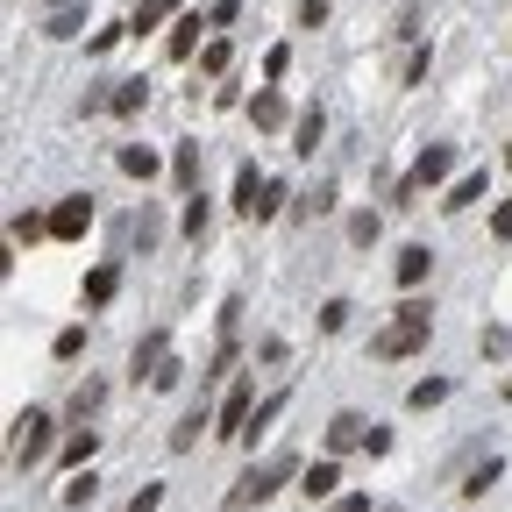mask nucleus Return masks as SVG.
<instances>
[{
    "label": "nucleus",
    "instance_id": "19",
    "mask_svg": "<svg viewBox=\"0 0 512 512\" xmlns=\"http://www.w3.org/2000/svg\"><path fill=\"white\" fill-rule=\"evenodd\" d=\"M441 399H448V377H420L413 392H406V406H413V413H427V406H441Z\"/></svg>",
    "mask_w": 512,
    "mask_h": 512
},
{
    "label": "nucleus",
    "instance_id": "8",
    "mask_svg": "<svg viewBox=\"0 0 512 512\" xmlns=\"http://www.w3.org/2000/svg\"><path fill=\"white\" fill-rule=\"evenodd\" d=\"M370 441V420L363 413H335L328 420V448H335V456H342V448H363Z\"/></svg>",
    "mask_w": 512,
    "mask_h": 512
},
{
    "label": "nucleus",
    "instance_id": "22",
    "mask_svg": "<svg viewBox=\"0 0 512 512\" xmlns=\"http://www.w3.org/2000/svg\"><path fill=\"white\" fill-rule=\"evenodd\" d=\"M498 470H505V463H498V456H484V463H477V470L463 477V498H484V491L498 484Z\"/></svg>",
    "mask_w": 512,
    "mask_h": 512
},
{
    "label": "nucleus",
    "instance_id": "2",
    "mask_svg": "<svg viewBox=\"0 0 512 512\" xmlns=\"http://www.w3.org/2000/svg\"><path fill=\"white\" fill-rule=\"evenodd\" d=\"M427 335H434V313H427V299H406V306L392 313V328H384L370 349H377V356H413V349H427Z\"/></svg>",
    "mask_w": 512,
    "mask_h": 512
},
{
    "label": "nucleus",
    "instance_id": "9",
    "mask_svg": "<svg viewBox=\"0 0 512 512\" xmlns=\"http://www.w3.org/2000/svg\"><path fill=\"white\" fill-rule=\"evenodd\" d=\"M200 29H214V22L178 15V22H171V36H164V50H171V57H192V50H200Z\"/></svg>",
    "mask_w": 512,
    "mask_h": 512
},
{
    "label": "nucleus",
    "instance_id": "13",
    "mask_svg": "<svg viewBox=\"0 0 512 512\" xmlns=\"http://www.w3.org/2000/svg\"><path fill=\"white\" fill-rule=\"evenodd\" d=\"M320 128H328V114H320V107H306V114L292 121V150H299V157H313V143H320Z\"/></svg>",
    "mask_w": 512,
    "mask_h": 512
},
{
    "label": "nucleus",
    "instance_id": "4",
    "mask_svg": "<svg viewBox=\"0 0 512 512\" xmlns=\"http://www.w3.org/2000/svg\"><path fill=\"white\" fill-rule=\"evenodd\" d=\"M50 427H57V420H50V413H36V406H29V413H15V470H29V463H43V456H50Z\"/></svg>",
    "mask_w": 512,
    "mask_h": 512
},
{
    "label": "nucleus",
    "instance_id": "7",
    "mask_svg": "<svg viewBox=\"0 0 512 512\" xmlns=\"http://www.w3.org/2000/svg\"><path fill=\"white\" fill-rule=\"evenodd\" d=\"M164 363H171V335H164V328H150V335L136 342V356H128V370H136V384H143V377L157 384V370H164Z\"/></svg>",
    "mask_w": 512,
    "mask_h": 512
},
{
    "label": "nucleus",
    "instance_id": "33",
    "mask_svg": "<svg viewBox=\"0 0 512 512\" xmlns=\"http://www.w3.org/2000/svg\"><path fill=\"white\" fill-rule=\"evenodd\" d=\"M157 505H164V484H143V491H136V498H128L121 512H157Z\"/></svg>",
    "mask_w": 512,
    "mask_h": 512
},
{
    "label": "nucleus",
    "instance_id": "11",
    "mask_svg": "<svg viewBox=\"0 0 512 512\" xmlns=\"http://www.w3.org/2000/svg\"><path fill=\"white\" fill-rule=\"evenodd\" d=\"M484 185H491L484 171H470V178H456V185H448V200H441V207H448V214H463V207H477V200H484Z\"/></svg>",
    "mask_w": 512,
    "mask_h": 512
},
{
    "label": "nucleus",
    "instance_id": "27",
    "mask_svg": "<svg viewBox=\"0 0 512 512\" xmlns=\"http://www.w3.org/2000/svg\"><path fill=\"white\" fill-rule=\"evenodd\" d=\"M93 491H100V477H93V470H72V484H64V505H93Z\"/></svg>",
    "mask_w": 512,
    "mask_h": 512
},
{
    "label": "nucleus",
    "instance_id": "6",
    "mask_svg": "<svg viewBox=\"0 0 512 512\" xmlns=\"http://www.w3.org/2000/svg\"><path fill=\"white\" fill-rule=\"evenodd\" d=\"M86 228H93V200H86V192H79V200H57V207H50V235H57V242H79Z\"/></svg>",
    "mask_w": 512,
    "mask_h": 512
},
{
    "label": "nucleus",
    "instance_id": "42",
    "mask_svg": "<svg viewBox=\"0 0 512 512\" xmlns=\"http://www.w3.org/2000/svg\"><path fill=\"white\" fill-rule=\"evenodd\" d=\"M505 164H512V143H505Z\"/></svg>",
    "mask_w": 512,
    "mask_h": 512
},
{
    "label": "nucleus",
    "instance_id": "36",
    "mask_svg": "<svg viewBox=\"0 0 512 512\" xmlns=\"http://www.w3.org/2000/svg\"><path fill=\"white\" fill-rule=\"evenodd\" d=\"M328 22V0H299V29H320Z\"/></svg>",
    "mask_w": 512,
    "mask_h": 512
},
{
    "label": "nucleus",
    "instance_id": "34",
    "mask_svg": "<svg viewBox=\"0 0 512 512\" xmlns=\"http://www.w3.org/2000/svg\"><path fill=\"white\" fill-rule=\"evenodd\" d=\"M278 207H285V185H278V178H271V185H264V200H256V221H271V214H278Z\"/></svg>",
    "mask_w": 512,
    "mask_h": 512
},
{
    "label": "nucleus",
    "instance_id": "26",
    "mask_svg": "<svg viewBox=\"0 0 512 512\" xmlns=\"http://www.w3.org/2000/svg\"><path fill=\"white\" fill-rule=\"evenodd\" d=\"M278 413H285V392H271L264 406H256V413H249V434H242V441H256V434H264V427H271Z\"/></svg>",
    "mask_w": 512,
    "mask_h": 512
},
{
    "label": "nucleus",
    "instance_id": "39",
    "mask_svg": "<svg viewBox=\"0 0 512 512\" xmlns=\"http://www.w3.org/2000/svg\"><path fill=\"white\" fill-rule=\"evenodd\" d=\"M491 235H498V242H512V200H505V207L491 214Z\"/></svg>",
    "mask_w": 512,
    "mask_h": 512
},
{
    "label": "nucleus",
    "instance_id": "30",
    "mask_svg": "<svg viewBox=\"0 0 512 512\" xmlns=\"http://www.w3.org/2000/svg\"><path fill=\"white\" fill-rule=\"evenodd\" d=\"M185 235H192V242L207 235V192H192V207H185Z\"/></svg>",
    "mask_w": 512,
    "mask_h": 512
},
{
    "label": "nucleus",
    "instance_id": "18",
    "mask_svg": "<svg viewBox=\"0 0 512 512\" xmlns=\"http://www.w3.org/2000/svg\"><path fill=\"white\" fill-rule=\"evenodd\" d=\"M114 164H121L128 178H157V150H143V143H128V150H121Z\"/></svg>",
    "mask_w": 512,
    "mask_h": 512
},
{
    "label": "nucleus",
    "instance_id": "31",
    "mask_svg": "<svg viewBox=\"0 0 512 512\" xmlns=\"http://www.w3.org/2000/svg\"><path fill=\"white\" fill-rule=\"evenodd\" d=\"M320 328L342 335V328H349V299H328V306H320Z\"/></svg>",
    "mask_w": 512,
    "mask_h": 512
},
{
    "label": "nucleus",
    "instance_id": "5",
    "mask_svg": "<svg viewBox=\"0 0 512 512\" xmlns=\"http://www.w3.org/2000/svg\"><path fill=\"white\" fill-rule=\"evenodd\" d=\"M249 413H256V399H249V377H242V384H228L221 427H214V434H221V441H242V434H249Z\"/></svg>",
    "mask_w": 512,
    "mask_h": 512
},
{
    "label": "nucleus",
    "instance_id": "1",
    "mask_svg": "<svg viewBox=\"0 0 512 512\" xmlns=\"http://www.w3.org/2000/svg\"><path fill=\"white\" fill-rule=\"evenodd\" d=\"M292 470H299V456H292V448H278L271 463H249V470L235 477V491H228V512H249V505H264V498H271V491H278Z\"/></svg>",
    "mask_w": 512,
    "mask_h": 512
},
{
    "label": "nucleus",
    "instance_id": "21",
    "mask_svg": "<svg viewBox=\"0 0 512 512\" xmlns=\"http://www.w3.org/2000/svg\"><path fill=\"white\" fill-rule=\"evenodd\" d=\"M114 285H121V271H114V264H100V271L86 278V306H107V299H114Z\"/></svg>",
    "mask_w": 512,
    "mask_h": 512
},
{
    "label": "nucleus",
    "instance_id": "38",
    "mask_svg": "<svg viewBox=\"0 0 512 512\" xmlns=\"http://www.w3.org/2000/svg\"><path fill=\"white\" fill-rule=\"evenodd\" d=\"M512 349V328H484V356H505Z\"/></svg>",
    "mask_w": 512,
    "mask_h": 512
},
{
    "label": "nucleus",
    "instance_id": "28",
    "mask_svg": "<svg viewBox=\"0 0 512 512\" xmlns=\"http://www.w3.org/2000/svg\"><path fill=\"white\" fill-rule=\"evenodd\" d=\"M8 235H15L22 249H36V242L50 235V221H36V214H15V228H8Z\"/></svg>",
    "mask_w": 512,
    "mask_h": 512
},
{
    "label": "nucleus",
    "instance_id": "10",
    "mask_svg": "<svg viewBox=\"0 0 512 512\" xmlns=\"http://www.w3.org/2000/svg\"><path fill=\"white\" fill-rule=\"evenodd\" d=\"M171 178H178V192H185V200L200 192V143H178V157H171Z\"/></svg>",
    "mask_w": 512,
    "mask_h": 512
},
{
    "label": "nucleus",
    "instance_id": "15",
    "mask_svg": "<svg viewBox=\"0 0 512 512\" xmlns=\"http://www.w3.org/2000/svg\"><path fill=\"white\" fill-rule=\"evenodd\" d=\"M143 100H150V86H143V79H121V86L107 93V107H114V114H143Z\"/></svg>",
    "mask_w": 512,
    "mask_h": 512
},
{
    "label": "nucleus",
    "instance_id": "17",
    "mask_svg": "<svg viewBox=\"0 0 512 512\" xmlns=\"http://www.w3.org/2000/svg\"><path fill=\"white\" fill-rule=\"evenodd\" d=\"M249 121H256V128H285V100H278V93H256V100H249Z\"/></svg>",
    "mask_w": 512,
    "mask_h": 512
},
{
    "label": "nucleus",
    "instance_id": "16",
    "mask_svg": "<svg viewBox=\"0 0 512 512\" xmlns=\"http://www.w3.org/2000/svg\"><path fill=\"white\" fill-rule=\"evenodd\" d=\"M335 484H342V470H335V456H328V463H313V470H306L299 491H306V498H335Z\"/></svg>",
    "mask_w": 512,
    "mask_h": 512
},
{
    "label": "nucleus",
    "instance_id": "41",
    "mask_svg": "<svg viewBox=\"0 0 512 512\" xmlns=\"http://www.w3.org/2000/svg\"><path fill=\"white\" fill-rule=\"evenodd\" d=\"M505 399H512V377H505Z\"/></svg>",
    "mask_w": 512,
    "mask_h": 512
},
{
    "label": "nucleus",
    "instance_id": "32",
    "mask_svg": "<svg viewBox=\"0 0 512 512\" xmlns=\"http://www.w3.org/2000/svg\"><path fill=\"white\" fill-rule=\"evenodd\" d=\"M200 72H214V79H221V72H228V43H221V36H214V43H207V50H200Z\"/></svg>",
    "mask_w": 512,
    "mask_h": 512
},
{
    "label": "nucleus",
    "instance_id": "35",
    "mask_svg": "<svg viewBox=\"0 0 512 512\" xmlns=\"http://www.w3.org/2000/svg\"><path fill=\"white\" fill-rule=\"evenodd\" d=\"M328 207H335V185H313V192H306V207H299V214H328Z\"/></svg>",
    "mask_w": 512,
    "mask_h": 512
},
{
    "label": "nucleus",
    "instance_id": "14",
    "mask_svg": "<svg viewBox=\"0 0 512 512\" xmlns=\"http://www.w3.org/2000/svg\"><path fill=\"white\" fill-rule=\"evenodd\" d=\"M427 264H434V249H427V242H406V249H399V285H420Z\"/></svg>",
    "mask_w": 512,
    "mask_h": 512
},
{
    "label": "nucleus",
    "instance_id": "23",
    "mask_svg": "<svg viewBox=\"0 0 512 512\" xmlns=\"http://www.w3.org/2000/svg\"><path fill=\"white\" fill-rule=\"evenodd\" d=\"M200 427H207V406H192V413H185V420L171 427V448H178V456H185L192 441H200Z\"/></svg>",
    "mask_w": 512,
    "mask_h": 512
},
{
    "label": "nucleus",
    "instance_id": "37",
    "mask_svg": "<svg viewBox=\"0 0 512 512\" xmlns=\"http://www.w3.org/2000/svg\"><path fill=\"white\" fill-rule=\"evenodd\" d=\"M349 242H377V214H356L349 221Z\"/></svg>",
    "mask_w": 512,
    "mask_h": 512
},
{
    "label": "nucleus",
    "instance_id": "25",
    "mask_svg": "<svg viewBox=\"0 0 512 512\" xmlns=\"http://www.w3.org/2000/svg\"><path fill=\"white\" fill-rule=\"evenodd\" d=\"M79 29H86V22H79V8H57V15L43 22V36H50V43H64V36H79Z\"/></svg>",
    "mask_w": 512,
    "mask_h": 512
},
{
    "label": "nucleus",
    "instance_id": "12",
    "mask_svg": "<svg viewBox=\"0 0 512 512\" xmlns=\"http://www.w3.org/2000/svg\"><path fill=\"white\" fill-rule=\"evenodd\" d=\"M264 185H271V178H256V164H242V171H235V207H242L249 221H256V200H264Z\"/></svg>",
    "mask_w": 512,
    "mask_h": 512
},
{
    "label": "nucleus",
    "instance_id": "24",
    "mask_svg": "<svg viewBox=\"0 0 512 512\" xmlns=\"http://www.w3.org/2000/svg\"><path fill=\"white\" fill-rule=\"evenodd\" d=\"M178 8V0H136V15H128V29H157L164 15Z\"/></svg>",
    "mask_w": 512,
    "mask_h": 512
},
{
    "label": "nucleus",
    "instance_id": "3",
    "mask_svg": "<svg viewBox=\"0 0 512 512\" xmlns=\"http://www.w3.org/2000/svg\"><path fill=\"white\" fill-rule=\"evenodd\" d=\"M448 171H456V150H448V143H427V150H420V164L406 171V185L392 192V207H413L420 192H427V185H441Z\"/></svg>",
    "mask_w": 512,
    "mask_h": 512
},
{
    "label": "nucleus",
    "instance_id": "29",
    "mask_svg": "<svg viewBox=\"0 0 512 512\" xmlns=\"http://www.w3.org/2000/svg\"><path fill=\"white\" fill-rule=\"evenodd\" d=\"M100 399H107V384H100V377H86V384H79V392H72V413L86 420V413H93Z\"/></svg>",
    "mask_w": 512,
    "mask_h": 512
},
{
    "label": "nucleus",
    "instance_id": "20",
    "mask_svg": "<svg viewBox=\"0 0 512 512\" xmlns=\"http://www.w3.org/2000/svg\"><path fill=\"white\" fill-rule=\"evenodd\" d=\"M93 448H100V434L86 427V434H72V441H64V463H72V470H93Z\"/></svg>",
    "mask_w": 512,
    "mask_h": 512
},
{
    "label": "nucleus",
    "instance_id": "40",
    "mask_svg": "<svg viewBox=\"0 0 512 512\" xmlns=\"http://www.w3.org/2000/svg\"><path fill=\"white\" fill-rule=\"evenodd\" d=\"M57 8H86V0H50V15H57Z\"/></svg>",
    "mask_w": 512,
    "mask_h": 512
}]
</instances>
